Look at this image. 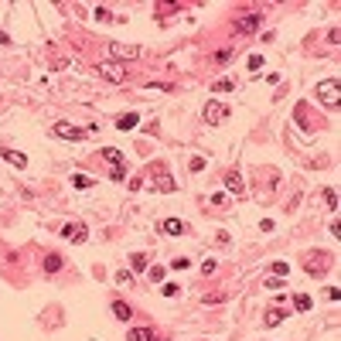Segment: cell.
I'll return each instance as SVG.
<instances>
[{"label":"cell","mask_w":341,"mask_h":341,"mask_svg":"<svg viewBox=\"0 0 341 341\" xmlns=\"http://www.w3.org/2000/svg\"><path fill=\"white\" fill-rule=\"evenodd\" d=\"M318 96L328 106H338V99H341V92H338V79H328V82H321L318 86Z\"/></svg>","instance_id":"cell-2"},{"label":"cell","mask_w":341,"mask_h":341,"mask_svg":"<svg viewBox=\"0 0 341 341\" xmlns=\"http://www.w3.org/2000/svg\"><path fill=\"white\" fill-rule=\"evenodd\" d=\"M72 181H75V188H92V178H89V174H75Z\"/></svg>","instance_id":"cell-19"},{"label":"cell","mask_w":341,"mask_h":341,"mask_svg":"<svg viewBox=\"0 0 341 341\" xmlns=\"http://www.w3.org/2000/svg\"><path fill=\"white\" fill-rule=\"evenodd\" d=\"M102 157L109 160L113 167H123V154H120V150H116V147H102Z\"/></svg>","instance_id":"cell-13"},{"label":"cell","mask_w":341,"mask_h":341,"mask_svg":"<svg viewBox=\"0 0 341 341\" xmlns=\"http://www.w3.org/2000/svg\"><path fill=\"white\" fill-rule=\"evenodd\" d=\"M109 51H113V58H126V62H133V58L140 55V48H136V45H120V41H113Z\"/></svg>","instance_id":"cell-5"},{"label":"cell","mask_w":341,"mask_h":341,"mask_svg":"<svg viewBox=\"0 0 341 341\" xmlns=\"http://www.w3.org/2000/svg\"><path fill=\"white\" fill-rule=\"evenodd\" d=\"M0 45H11V38H7L4 31H0Z\"/></svg>","instance_id":"cell-30"},{"label":"cell","mask_w":341,"mask_h":341,"mask_svg":"<svg viewBox=\"0 0 341 341\" xmlns=\"http://www.w3.org/2000/svg\"><path fill=\"white\" fill-rule=\"evenodd\" d=\"M154 341H157V338H154Z\"/></svg>","instance_id":"cell-31"},{"label":"cell","mask_w":341,"mask_h":341,"mask_svg":"<svg viewBox=\"0 0 341 341\" xmlns=\"http://www.w3.org/2000/svg\"><path fill=\"white\" fill-rule=\"evenodd\" d=\"M62 236H65L68 242H86V225H82V222H68V225L62 229Z\"/></svg>","instance_id":"cell-6"},{"label":"cell","mask_w":341,"mask_h":341,"mask_svg":"<svg viewBox=\"0 0 341 341\" xmlns=\"http://www.w3.org/2000/svg\"><path fill=\"white\" fill-rule=\"evenodd\" d=\"M324 202H328V208L334 212V208H338V191H334V188H328V191H324Z\"/></svg>","instance_id":"cell-18"},{"label":"cell","mask_w":341,"mask_h":341,"mask_svg":"<svg viewBox=\"0 0 341 341\" xmlns=\"http://www.w3.org/2000/svg\"><path fill=\"white\" fill-rule=\"evenodd\" d=\"M283 318H287V310H280V307H273V310H266V328H273V324H280Z\"/></svg>","instance_id":"cell-16"},{"label":"cell","mask_w":341,"mask_h":341,"mask_svg":"<svg viewBox=\"0 0 341 341\" xmlns=\"http://www.w3.org/2000/svg\"><path fill=\"white\" fill-rule=\"evenodd\" d=\"M126 341H154V331H150V328H133Z\"/></svg>","instance_id":"cell-15"},{"label":"cell","mask_w":341,"mask_h":341,"mask_svg":"<svg viewBox=\"0 0 341 341\" xmlns=\"http://www.w3.org/2000/svg\"><path fill=\"white\" fill-rule=\"evenodd\" d=\"M136 123H140V116H136V113H123V116H120V120H116V126H120L123 133H130V130H133Z\"/></svg>","instance_id":"cell-11"},{"label":"cell","mask_w":341,"mask_h":341,"mask_svg":"<svg viewBox=\"0 0 341 341\" xmlns=\"http://www.w3.org/2000/svg\"><path fill=\"white\" fill-rule=\"evenodd\" d=\"M294 304H297V310H310V297H304V294H300V297L294 300Z\"/></svg>","instance_id":"cell-23"},{"label":"cell","mask_w":341,"mask_h":341,"mask_svg":"<svg viewBox=\"0 0 341 341\" xmlns=\"http://www.w3.org/2000/svg\"><path fill=\"white\" fill-rule=\"evenodd\" d=\"M225 188L232 194H242V191H246V184H242V174H239V170H229V174H225Z\"/></svg>","instance_id":"cell-7"},{"label":"cell","mask_w":341,"mask_h":341,"mask_svg":"<svg viewBox=\"0 0 341 341\" xmlns=\"http://www.w3.org/2000/svg\"><path fill=\"white\" fill-rule=\"evenodd\" d=\"M287 273H290L287 263H273V276H287Z\"/></svg>","instance_id":"cell-22"},{"label":"cell","mask_w":341,"mask_h":341,"mask_svg":"<svg viewBox=\"0 0 341 341\" xmlns=\"http://www.w3.org/2000/svg\"><path fill=\"white\" fill-rule=\"evenodd\" d=\"M170 266H174V270H188V266H191V260H184V256H181V260H174Z\"/></svg>","instance_id":"cell-27"},{"label":"cell","mask_w":341,"mask_h":341,"mask_svg":"<svg viewBox=\"0 0 341 341\" xmlns=\"http://www.w3.org/2000/svg\"><path fill=\"white\" fill-rule=\"evenodd\" d=\"M113 314H116V321H130L133 318V310H130L126 300H113Z\"/></svg>","instance_id":"cell-10"},{"label":"cell","mask_w":341,"mask_h":341,"mask_svg":"<svg viewBox=\"0 0 341 341\" xmlns=\"http://www.w3.org/2000/svg\"><path fill=\"white\" fill-rule=\"evenodd\" d=\"M160 290H164V297H174V294H178V283H164Z\"/></svg>","instance_id":"cell-28"},{"label":"cell","mask_w":341,"mask_h":341,"mask_svg":"<svg viewBox=\"0 0 341 341\" xmlns=\"http://www.w3.org/2000/svg\"><path fill=\"white\" fill-rule=\"evenodd\" d=\"M62 263H65V260H62L58 252H48V256H45V273H58V270H62Z\"/></svg>","instance_id":"cell-12"},{"label":"cell","mask_w":341,"mask_h":341,"mask_svg":"<svg viewBox=\"0 0 341 341\" xmlns=\"http://www.w3.org/2000/svg\"><path fill=\"white\" fill-rule=\"evenodd\" d=\"M150 280H154V283H160V280H164V266H150Z\"/></svg>","instance_id":"cell-20"},{"label":"cell","mask_w":341,"mask_h":341,"mask_svg":"<svg viewBox=\"0 0 341 341\" xmlns=\"http://www.w3.org/2000/svg\"><path fill=\"white\" fill-rule=\"evenodd\" d=\"M222 120H229V109L222 106V102H205V123H222Z\"/></svg>","instance_id":"cell-3"},{"label":"cell","mask_w":341,"mask_h":341,"mask_svg":"<svg viewBox=\"0 0 341 341\" xmlns=\"http://www.w3.org/2000/svg\"><path fill=\"white\" fill-rule=\"evenodd\" d=\"M249 68H252V72H260V68H263V55H249Z\"/></svg>","instance_id":"cell-24"},{"label":"cell","mask_w":341,"mask_h":341,"mask_svg":"<svg viewBox=\"0 0 341 341\" xmlns=\"http://www.w3.org/2000/svg\"><path fill=\"white\" fill-rule=\"evenodd\" d=\"M266 287H270V290H280L283 283H280V276H270V280H266Z\"/></svg>","instance_id":"cell-29"},{"label":"cell","mask_w":341,"mask_h":341,"mask_svg":"<svg viewBox=\"0 0 341 341\" xmlns=\"http://www.w3.org/2000/svg\"><path fill=\"white\" fill-rule=\"evenodd\" d=\"M256 24H260V14H246L236 27H239V34H249V31H256Z\"/></svg>","instance_id":"cell-9"},{"label":"cell","mask_w":341,"mask_h":341,"mask_svg":"<svg viewBox=\"0 0 341 341\" xmlns=\"http://www.w3.org/2000/svg\"><path fill=\"white\" fill-rule=\"evenodd\" d=\"M130 280H133V276H130V270H120V273H116V283H130Z\"/></svg>","instance_id":"cell-26"},{"label":"cell","mask_w":341,"mask_h":341,"mask_svg":"<svg viewBox=\"0 0 341 341\" xmlns=\"http://www.w3.org/2000/svg\"><path fill=\"white\" fill-rule=\"evenodd\" d=\"M160 232H167V236H181L184 222H181V218H164V222H160Z\"/></svg>","instance_id":"cell-8"},{"label":"cell","mask_w":341,"mask_h":341,"mask_svg":"<svg viewBox=\"0 0 341 341\" xmlns=\"http://www.w3.org/2000/svg\"><path fill=\"white\" fill-rule=\"evenodd\" d=\"M51 130H55V136H62V140H82V136H86V130H79V126H72V123H55Z\"/></svg>","instance_id":"cell-4"},{"label":"cell","mask_w":341,"mask_h":341,"mask_svg":"<svg viewBox=\"0 0 341 341\" xmlns=\"http://www.w3.org/2000/svg\"><path fill=\"white\" fill-rule=\"evenodd\" d=\"M109 178H113V181H123V178H126V167H113V170H109Z\"/></svg>","instance_id":"cell-25"},{"label":"cell","mask_w":341,"mask_h":341,"mask_svg":"<svg viewBox=\"0 0 341 341\" xmlns=\"http://www.w3.org/2000/svg\"><path fill=\"white\" fill-rule=\"evenodd\" d=\"M4 160H7V164H14V167H27V157H24V154H17V150H4Z\"/></svg>","instance_id":"cell-14"},{"label":"cell","mask_w":341,"mask_h":341,"mask_svg":"<svg viewBox=\"0 0 341 341\" xmlns=\"http://www.w3.org/2000/svg\"><path fill=\"white\" fill-rule=\"evenodd\" d=\"M212 89H215V92H229V89H232V79H218Z\"/></svg>","instance_id":"cell-21"},{"label":"cell","mask_w":341,"mask_h":341,"mask_svg":"<svg viewBox=\"0 0 341 341\" xmlns=\"http://www.w3.org/2000/svg\"><path fill=\"white\" fill-rule=\"evenodd\" d=\"M130 263H133V270H147V256H144V252H133Z\"/></svg>","instance_id":"cell-17"},{"label":"cell","mask_w":341,"mask_h":341,"mask_svg":"<svg viewBox=\"0 0 341 341\" xmlns=\"http://www.w3.org/2000/svg\"><path fill=\"white\" fill-rule=\"evenodd\" d=\"M99 72H102V79H109V82H126V68L120 65V62H102L99 65Z\"/></svg>","instance_id":"cell-1"}]
</instances>
